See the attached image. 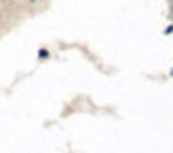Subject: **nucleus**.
<instances>
[{
	"label": "nucleus",
	"instance_id": "1",
	"mask_svg": "<svg viewBox=\"0 0 173 153\" xmlns=\"http://www.w3.org/2000/svg\"><path fill=\"white\" fill-rule=\"evenodd\" d=\"M48 56H50L48 50H39V58H48Z\"/></svg>",
	"mask_w": 173,
	"mask_h": 153
}]
</instances>
